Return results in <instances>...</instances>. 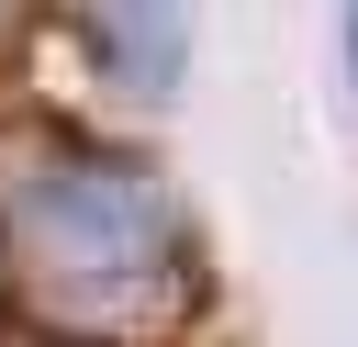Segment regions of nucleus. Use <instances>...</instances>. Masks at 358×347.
Instances as JSON below:
<instances>
[{"label":"nucleus","mask_w":358,"mask_h":347,"mask_svg":"<svg viewBox=\"0 0 358 347\" xmlns=\"http://www.w3.org/2000/svg\"><path fill=\"white\" fill-rule=\"evenodd\" d=\"M190 224L168 179L101 134L11 123L0 134V291L34 325L134 347L190 313Z\"/></svg>","instance_id":"f257e3e1"},{"label":"nucleus","mask_w":358,"mask_h":347,"mask_svg":"<svg viewBox=\"0 0 358 347\" xmlns=\"http://www.w3.org/2000/svg\"><path fill=\"white\" fill-rule=\"evenodd\" d=\"M90 34H101L123 90H168L179 45H190V0H90Z\"/></svg>","instance_id":"f03ea898"},{"label":"nucleus","mask_w":358,"mask_h":347,"mask_svg":"<svg viewBox=\"0 0 358 347\" xmlns=\"http://www.w3.org/2000/svg\"><path fill=\"white\" fill-rule=\"evenodd\" d=\"M0 347H101V336H67V325H34V313H11V325H0Z\"/></svg>","instance_id":"7ed1b4c3"},{"label":"nucleus","mask_w":358,"mask_h":347,"mask_svg":"<svg viewBox=\"0 0 358 347\" xmlns=\"http://www.w3.org/2000/svg\"><path fill=\"white\" fill-rule=\"evenodd\" d=\"M22 11H34V0H0V56L22 45Z\"/></svg>","instance_id":"20e7f679"},{"label":"nucleus","mask_w":358,"mask_h":347,"mask_svg":"<svg viewBox=\"0 0 358 347\" xmlns=\"http://www.w3.org/2000/svg\"><path fill=\"white\" fill-rule=\"evenodd\" d=\"M347 78H358V0H347Z\"/></svg>","instance_id":"39448f33"}]
</instances>
